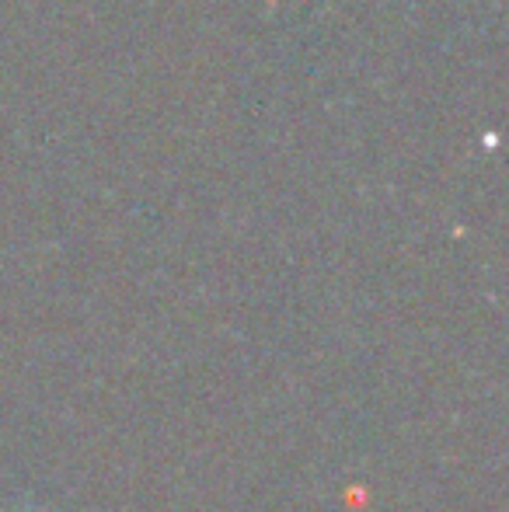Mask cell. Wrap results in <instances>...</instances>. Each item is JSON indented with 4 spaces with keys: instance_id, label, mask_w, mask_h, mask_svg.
<instances>
[{
    "instance_id": "1",
    "label": "cell",
    "mask_w": 509,
    "mask_h": 512,
    "mask_svg": "<svg viewBox=\"0 0 509 512\" xmlns=\"http://www.w3.org/2000/svg\"><path fill=\"white\" fill-rule=\"evenodd\" d=\"M21 512H42V509H35V506H28V509H21Z\"/></svg>"
}]
</instances>
